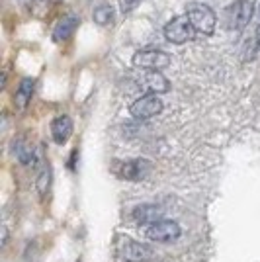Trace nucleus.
<instances>
[{
  "label": "nucleus",
  "instance_id": "obj_9",
  "mask_svg": "<svg viewBox=\"0 0 260 262\" xmlns=\"http://www.w3.org/2000/svg\"><path fill=\"white\" fill-rule=\"evenodd\" d=\"M139 88L145 90L147 94H164L170 90V82L164 77L163 73H143V77L139 78Z\"/></svg>",
  "mask_w": 260,
  "mask_h": 262
},
{
  "label": "nucleus",
  "instance_id": "obj_11",
  "mask_svg": "<svg viewBox=\"0 0 260 262\" xmlns=\"http://www.w3.org/2000/svg\"><path fill=\"white\" fill-rule=\"evenodd\" d=\"M161 208L159 206H153V204H143V206H137L133 209V217L137 223H143V225H151L155 221H161Z\"/></svg>",
  "mask_w": 260,
  "mask_h": 262
},
{
  "label": "nucleus",
  "instance_id": "obj_16",
  "mask_svg": "<svg viewBox=\"0 0 260 262\" xmlns=\"http://www.w3.org/2000/svg\"><path fill=\"white\" fill-rule=\"evenodd\" d=\"M258 39H256V35H252L250 39H247L245 41V45H243V61H252L254 59V55H256V49H258Z\"/></svg>",
  "mask_w": 260,
  "mask_h": 262
},
{
  "label": "nucleus",
  "instance_id": "obj_12",
  "mask_svg": "<svg viewBox=\"0 0 260 262\" xmlns=\"http://www.w3.org/2000/svg\"><path fill=\"white\" fill-rule=\"evenodd\" d=\"M76 26H78V18L76 16H67V18H63L61 22L55 26L53 39L55 41H65V39H69L73 35V32L76 30Z\"/></svg>",
  "mask_w": 260,
  "mask_h": 262
},
{
  "label": "nucleus",
  "instance_id": "obj_15",
  "mask_svg": "<svg viewBox=\"0 0 260 262\" xmlns=\"http://www.w3.org/2000/svg\"><path fill=\"white\" fill-rule=\"evenodd\" d=\"M49 182H51V166L49 164H44L41 172L37 174V192L45 196L47 190H49Z\"/></svg>",
  "mask_w": 260,
  "mask_h": 262
},
{
  "label": "nucleus",
  "instance_id": "obj_4",
  "mask_svg": "<svg viewBox=\"0 0 260 262\" xmlns=\"http://www.w3.org/2000/svg\"><path fill=\"white\" fill-rule=\"evenodd\" d=\"M194 26L190 24L188 16H174L170 22L164 26V37L174 45H184L194 39Z\"/></svg>",
  "mask_w": 260,
  "mask_h": 262
},
{
  "label": "nucleus",
  "instance_id": "obj_10",
  "mask_svg": "<svg viewBox=\"0 0 260 262\" xmlns=\"http://www.w3.org/2000/svg\"><path fill=\"white\" fill-rule=\"evenodd\" d=\"M51 135L57 145H65L73 135V120L69 116H59L51 121Z\"/></svg>",
  "mask_w": 260,
  "mask_h": 262
},
{
  "label": "nucleus",
  "instance_id": "obj_18",
  "mask_svg": "<svg viewBox=\"0 0 260 262\" xmlns=\"http://www.w3.org/2000/svg\"><path fill=\"white\" fill-rule=\"evenodd\" d=\"M254 35H256V39H258V45H260V22H258V26H256V33H254Z\"/></svg>",
  "mask_w": 260,
  "mask_h": 262
},
{
  "label": "nucleus",
  "instance_id": "obj_1",
  "mask_svg": "<svg viewBox=\"0 0 260 262\" xmlns=\"http://www.w3.org/2000/svg\"><path fill=\"white\" fill-rule=\"evenodd\" d=\"M186 16H188V20H190V24L194 26V30L198 33L211 35V33L215 32V12L211 10L207 4H204V2H190L186 6Z\"/></svg>",
  "mask_w": 260,
  "mask_h": 262
},
{
  "label": "nucleus",
  "instance_id": "obj_7",
  "mask_svg": "<svg viewBox=\"0 0 260 262\" xmlns=\"http://www.w3.org/2000/svg\"><path fill=\"white\" fill-rule=\"evenodd\" d=\"M119 256L123 262H147L153 258V249L137 241L125 239L123 245H119Z\"/></svg>",
  "mask_w": 260,
  "mask_h": 262
},
{
  "label": "nucleus",
  "instance_id": "obj_6",
  "mask_svg": "<svg viewBox=\"0 0 260 262\" xmlns=\"http://www.w3.org/2000/svg\"><path fill=\"white\" fill-rule=\"evenodd\" d=\"M163 112V100L157 94H143L129 106V114L135 120H151Z\"/></svg>",
  "mask_w": 260,
  "mask_h": 262
},
{
  "label": "nucleus",
  "instance_id": "obj_8",
  "mask_svg": "<svg viewBox=\"0 0 260 262\" xmlns=\"http://www.w3.org/2000/svg\"><path fill=\"white\" fill-rule=\"evenodd\" d=\"M149 172H151V163H149V161H145V159L125 161V163H121V168L118 170V174L121 176V178L131 180V182L143 180Z\"/></svg>",
  "mask_w": 260,
  "mask_h": 262
},
{
  "label": "nucleus",
  "instance_id": "obj_13",
  "mask_svg": "<svg viewBox=\"0 0 260 262\" xmlns=\"http://www.w3.org/2000/svg\"><path fill=\"white\" fill-rule=\"evenodd\" d=\"M33 82L32 78H24L22 82H20V86L16 88V94H14V102H16V106L20 110H24L28 104H30V100H32V94H33Z\"/></svg>",
  "mask_w": 260,
  "mask_h": 262
},
{
  "label": "nucleus",
  "instance_id": "obj_17",
  "mask_svg": "<svg viewBox=\"0 0 260 262\" xmlns=\"http://www.w3.org/2000/svg\"><path fill=\"white\" fill-rule=\"evenodd\" d=\"M137 2H139V0H119V6H121V10L123 12H129Z\"/></svg>",
  "mask_w": 260,
  "mask_h": 262
},
{
  "label": "nucleus",
  "instance_id": "obj_3",
  "mask_svg": "<svg viewBox=\"0 0 260 262\" xmlns=\"http://www.w3.org/2000/svg\"><path fill=\"white\" fill-rule=\"evenodd\" d=\"M252 14H254L252 0H235L225 10V20H227L229 30L243 32L252 20Z\"/></svg>",
  "mask_w": 260,
  "mask_h": 262
},
{
  "label": "nucleus",
  "instance_id": "obj_2",
  "mask_svg": "<svg viewBox=\"0 0 260 262\" xmlns=\"http://www.w3.org/2000/svg\"><path fill=\"white\" fill-rule=\"evenodd\" d=\"M131 63L137 69H143L145 73H161L163 69L170 65V55L161 49H141L133 53Z\"/></svg>",
  "mask_w": 260,
  "mask_h": 262
},
{
  "label": "nucleus",
  "instance_id": "obj_5",
  "mask_svg": "<svg viewBox=\"0 0 260 262\" xmlns=\"http://www.w3.org/2000/svg\"><path fill=\"white\" fill-rule=\"evenodd\" d=\"M145 235L153 243H174L182 235V229H180V225L176 221L161 219V221H155L151 225H147L145 227Z\"/></svg>",
  "mask_w": 260,
  "mask_h": 262
},
{
  "label": "nucleus",
  "instance_id": "obj_14",
  "mask_svg": "<svg viewBox=\"0 0 260 262\" xmlns=\"http://www.w3.org/2000/svg\"><path fill=\"white\" fill-rule=\"evenodd\" d=\"M94 22L100 24V26H108V24L114 22V8L108 6V4H102L94 10Z\"/></svg>",
  "mask_w": 260,
  "mask_h": 262
}]
</instances>
